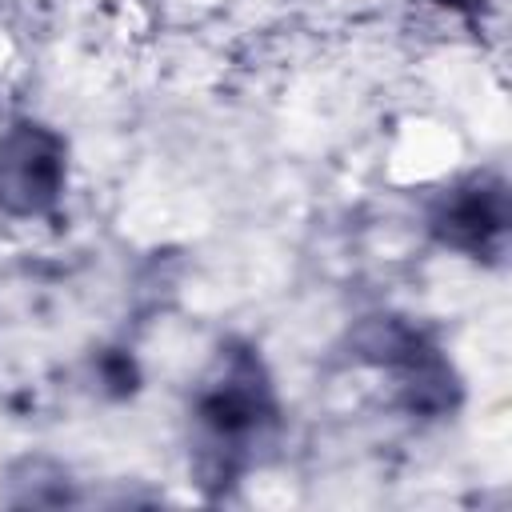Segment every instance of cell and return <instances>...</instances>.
<instances>
[{"label":"cell","instance_id":"obj_1","mask_svg":"<svg viewBox=\"0 0 512 512\" xmlns=\"http://www.w3.org/2000/svg\"><path fill=\"white\" fill-rule=\"evenodd\" d=\"M280 432V400L252 344L228 340L192 396V448L204 484H232Z\"/></svg>","mask_w":512,"mask_h":512},{"label":"cell","instance_id":"obj_2","mask_svg":"<svg viewBox=\"0 0 512 512\" xmlns=\"http://www.w3.org/2000/svg\"><path fill=\"white\" fill-rule=\"evenodd\" d=\"M68 184V144L36 120H16L0 136V212L16 220L52 216Z\"/></svg>","mask_w":512,"mask_h":512},{"label":"cell","instance_id":"obj_3","mask_svg":"<svg viewBox=\"0 0 512 512\" xmlns=\"http://www.w3.org/2000/svg\"><path fill=\"white\" fill-rule=\"evenodd\" d=\"M356 348L364 360L380 364L396 376V388L404 392L412 412H444L456 400V380L444 364V356L428 344V336L396 316H376L360 328Z\"/></svg>","mask_w":512,"mask_h":512},{"label":"cell","instance_id":"obj_4","mask_svg":"<svg viewBox=\"0 0 512 512\" xmlns=\"http://www.w3.org/2000/svg\"><path fill=\"white\" fill-rule=\"evenodd\" d=\"M436 244L472 260H500L508 240V188L500 176H468L452 184L428 212Z\"/></svg>","mask_w":512,"mask_h":512},{"label":"cell","instance_id":"obj_5","mask_svg":"<svg viewBox=\"0 0 512 512\" xmlns=\"http://www.w3.org/2000/svg\"><path fill=\"white\" fill-rule=\"evenodd\" d=\"M432 4H444V8H456V12H472V8H480L484 0H432Z\"/></svg>","mask_w":512,"mask_h":512}]
</instances>
